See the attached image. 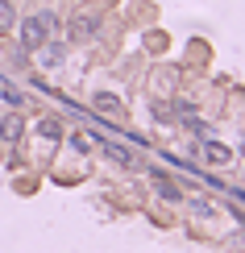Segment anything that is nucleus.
<instances>
[{
	"instance_id": "obj_1",
	"label": "nucleus",
	"mask_w": 245,
	"mask_h": 253,
	"mask_svg": "<svg viewBox=\"0 0 245 253\" xmlns=\"http://www.w3.org/2000/svg\"><path fill=\"white\" fill-rule=\"evenodd\" d=\"M54 25H58V17H54V13H38V17H25V21H21V42H25V50H42Z\"/></svg>"
},
{
	"instance_id": "obj_2",
	"label": "nucleus",
	"mask_w": 245,
	"mask_h": 253,
	"mask_svg": "<svg viewBox=\"0 0 245 253\" xmlns=\"http://www.w3.org/2000/svg\"><path fill=\"white\" fill-rule=\"evenodd\" d=\"M67 34H71V42H92L96 34H100V17H96V13H79V17H71Z\"/></svg>"
},
{
	"instance_id": "obj_3",
	"label": "nucleus",
	"mask_w": 245,
	"mask_h": 253,
	"mask_svg": "<svg viewBox=\"0 0 245 253\" xmlns=\"http://www.w3.org/2000/svg\"><path fill=\"white\" fill-rule=\"evenodd\" d=\"M150 183H154V191L162 195V199H170V204H175V199H183V191H179V183L170 174H162V170H154L150 174Z\"/></svg>"
},
{
	"instance_id": "obj_4",
	"label": "nucleus",
	"mask_w": 245,
	"mask_h": 253,
	"mask_svg": "<svg viewBox=\"0 0 245 253\" xmlns=\"http://www.w3.org/2000/svg\"><path fill=\"white\" fill-rule=\"evenodd\" d=\"M21 137H25V121H21L17 112L0 117V141H21Z\"/></svg>"
},
{
	"instance_id": "obj_5",
	"label": "nucleus",
	"mask_w": 245,
	"mask_h": 253,
	"mask_svg": "<svg viewBox=\"0 0 245 253\" xmlns=\"http://www.w3.org/2000/svg\"><path fill=\"white\" fill-rule=\"evenodd\" d=\"M199 154H204V162H212V166H225L229 162V145H220V141H204Z\"/></svg>"
},
{
	"instance_id": "obj_6",
	"label": "nucleus",
	"mask_w": 245,
	"mask_h": 253,
	"mask_svg": "<svg viewBox=\"0 0 245 253\" xmlns=\"http://www.w3.org/2000/svg\"><path fill=\"white\" fill-rule=\"evenodd\" d=\"M96 141H100V150L108 154L112 162H121V166H137V158H133L129 150H121V145H116V141H104V137H96Z\"/></svg>"
},
{
	"instance_id": "obj_7",
	"label": "nucleus",
	"mask_w": 245,
	"mask_h": 253,
	"mask_svg": "<svg viewBox=\"0 0 245 253\" xmlns=\"http://www.w3.org/2000/svg\"><path fill=\"white\" fill-rule=\"evenodd\" d=\"M38 137H46V141H58V137H62V121H54V117L38 121Z\"/></svg>"
},
{
	"instance_id": "obj_8",
	"label": "nucleus",
	"mask_w": 245,
	"mask_h": 253,
	"mask_svg": "<svg viewBox=\"0 0 245 253\" xmlns=\"http://www.w3.org/2000/svg\"><path fill=\"white\" fill-rule=\"evenodd\" d=\"M92 104H96L100 112H108V117H112V112H121V100H116L112 91H96V100H92Z\"/></svg>"
},
{
	"instance_id": "obj_9",
	"label": "nucleus",
	"mask_w": 245,
	"mask_h": 253,
	"mask_svg": "<svg viewBox=\"0 0 245 253\" xmlns=\"http://www.w3.org/2000/svg\"><path fill=\"white\" fill-rule=\"evenodd\" d=\"M13 25H17V8L8 4V0H0V34H8Z\"/></svg>"
},
{
	"instance_id": "obj_10",
	"label": "nucleus",
	"mask_w": 245,
	"mask_h": 253,
	"mask_svg": "<svg viewBox=\"0 0 245 253\" xmlns=\"http://www.w3.org/2000/svg\"><path fill=\"white\" fill-rule=\"evenodd\" d=\"M71 145H75V154H88V150H92V137L75 133V137H71Z\"/></svg>"
},
{
	"instance_id": "obj_11",
	"label": "nucleus",
	"mask_w": 245,
	"mask_h": 253,
	"mask_svg": "<svg viewBox=\"0 0 245 253\" xmlns=\"http://www.w3.org/2000/svg\"><path fill=\"white\" fill-rule=\"evenodd\" d=\"M58 58H62V46H46V50H42V62H50V67H54Z\"/></svg>"
}]
</instances>
